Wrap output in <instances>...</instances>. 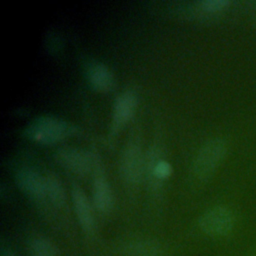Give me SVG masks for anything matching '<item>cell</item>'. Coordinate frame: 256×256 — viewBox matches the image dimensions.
Returning <instances> with one entry per match:
<instances>
[{"mask_svg": "<svg viewBox=\"0 0 256 256\" xmlns=\"http://www.w3.org/2000/svg\"><path fill=\"white\" fill-rule=\"evenodd\" d=\"M151 169H152L153 176H155L156 178H159V179L169 176L172 171L171 165L167 161H164V160H158L156 163H154L152 165Z\"/></svg>", "mask_w": 256, "mask_h": 256, "instance_id": "obj_13", "label": "cell"}, {"mask_svg": "<svg viewBox=\"0 0 256 256\" xmlns=\"http://www.w3.org/2000/svg\"><path fill=\"white\" fill-rule=\"evenodd\" d=\"M44 177L46 196L55 206H61L65 202V190L61 181L54 173H47Z\"/></svg>", "mask_w": 256, "mask_h": 256, "instance_id": "obj_11", "label": "cell"}, {"mask_svg": "<svg viewBox=\"0 0 256 256\" xmlns=\"http://www.w3.org/2000/svg\"><path fill=\"white\" fill-rule=\"evenodd\" d=\"M18 186L29 196L41 199L46 196L45 177L30 168H22L16 173Z\"/></svg>", "mask_w": 256, "mask_h": 256, "instance_id": "obj_6", "label": "cell"}, {"mask_svg": "<svg viewBox=\"0 0 256 256\" xmlns=\"http://www.w3.org/2000/svg\"><path fill=\"white\" fill-rule=\"evenodd\" d=\"M143 157L139 146L129 144L121 158V172L123 177L131 183L137 182L142 174Z\"/></svg>", "mask_w": 256, "mask_h": 256, "instance_id": "obj_5", "label": "cell"}, {"mask_svg": "<svg viewBox=\"0 0 256 256\" xmlns=\"http://www.w3.org/2000/svg\"><path fill=\"white\" fill-rule=\"evenodd\" d=\"M72 199L80 225L85 231L90 232L94 228V217L86 194L81 188L74 187L72 190Z\"/></svg>", "mask_w": 256, "mask_h": 256, "instance_id": "obj_7", "label": "cell"}, {"mask_svg": "<svg viewBox=\"0 0 256 256\" xmlns=\"http://www.w3.org/2000/svg\"><path fill=\"white\" fill-rule=\"evenodd\" d=\"M1 256H15V254L12 251H10L9 249L3 248L1 250Z\"/></svg>", "mask_w": 256, "mask_h": 256, "instance_id": "obj_15", "label": "cell"}, {"mask_svg": "<svg viewBox=\"0 0 256 256\" xmlns=\"http://www.w3.org/2000/svg\"><path fill=\"white\" fill-rule=\"evenodd\" d=\"M137 97L136 94L131 91L127 90L122 92L116 98L113 110V127L117 128L121 126L125 121H127L136 106Z\"/></svg>", "mask_w": 256, "mask_h": 256, "instance_id": "obj_8", "label": "cell"}, {"mask_svg": "<svg viewBox=\"0 0 256 256\" xmlns=\"http://www.w3.org/2000/svg\"><path fill=\"white\" fill-rule=\"evenodd\" d=\"M93 202L96 209L100 212L111 210L114 202L113 192L105 178L98 176L93 183Z\"/></svg>", "mask_w": 256, "mask_h": 256, "instance_id": "obj_9", "label": "cell"}, {"mask_svg": "<svg viewBox=\"0 0 256 256\" xmlns=\"http://www.w3.org/2000/svg\"><path fill=\"white\" fill-rule=\"evenodd\" d=\"M31 256H58L59 251L56 245L46 238L35 239L30 246Z\"/></svg>", "mask_w": 256, "mask_h": 256, "instance_id": "obj_12", "label": "cell"}, {"mask_svg": "<svg viewBox=\"0 0 256 256\" xmlns=\"http://www.w3.org/2000/svg\"><path fill=\"white\" fill-rule=\"evenodd\" d=\"M55 159L64 168L82 175L88 173L93 165V156L78 148H61L56 152Z\"/></svg>", "mask_w": 256, "mask_h": 256, "instance_id": "obj_4", "label": "cell"}, {"mask_svg": "<svg viewBox=\"0 0 256 256\" xmlns=\"http://www.w3.org/2000/svg\"><path fill=\"white\" fill-rule=\"evenodd\" d=\"M229 4L230 2L227 0H204L200 2L201 8L207 12L220 11L228 7Z\"/></svg>", "mask_w": 256, "mask_h": 256, "instance_id": "obj_14", "label": "cell"}, {"mask_svg": "<svg viewBox=\"0 0 256 256\" xmlns=\"http://www.w3.org/2000/svg\"><path fill=\"white\" fill-rule=\"evenodd\" d=\"M74 128L66 121L54 116H41L33 120L26 129V135L38 142L52 143L71 134Z\"/></svg>", "mask_w": 256, "mask_h": 256, "instance_id": "obj_1", "label": "cell"}, {"mask_svg": "<svg viewBox=\"0 0 256 256\" xmlns=\"http://www.w3.org/2000/svg\"><path fill=\"white\" fill-rule=\"evenodd\" d=\"M199 225L207 235L214 237L226 236L235 227V215L226 206H215L201 216Z\"/></svg>", "mask_w": 256, "mask_h": 256, "instance_id": "obj_3", "label": "cell"}, {"mask_svg": "<svg viewBox=\"0 0 256 256\" xmlns=\"http://www.w3.org/2000/svg\"><path fill=\"white\" fill-rule=\"evenodd\" d=\"M227 152L226 142L222 138H212L199 149L193 169L199 178L209 177L218 167Z\"/></svg>", "mask_w": 256, "mask_h": 256, "instance_id": "obj_2", "label": "cell"}, {"mask_svg": "<svg viewBox=\"0 0 256 256\" xmlns=\"http://www.w3.org/2000/svg\"><path fill=\"white\" fill-rule=\"evenodd\" d=\"M248 256H256V245L250 249Z\"/></svg>", "mask_w": 256, "mask_h": 256, "instance_id": "obj_16", "label": "cell"}, {"mask_svg": "<svg viewBox=\"0 0 256 256\" xmlns=\"http://www.w3.org/2000/svg\"><path fill=\"white\" fill-rule=\"evenodd\" d=\"M88 77L92 85L99 90H108L113 86L112 71L101 62H93L88 67Z\"/></svg>", "mask_w": 256, "mask_h": 256, "instance_id": "obj_10", "label": "cell"}]
</instances>
